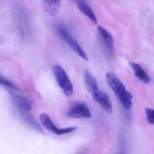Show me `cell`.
Here are the masks:
<instances>
[{
    "mask_svg": "<svg viewBox=\"0 0 154 154\" xmlns=\"http://www.w3.org/2000/svg\"><path fill=\"white\" fill-rule=\"evenodd\" d=\"M106 79L109 86L114 91L124 107L127 110L130 109L132 105L131 100L133 96L126 90L123 82L116 74L111 72L106 73Z\"/></svg>",
    "mask_w": 154,
    "mask_h": 154,
    "instance_id": "6da1fadb",
    "label": "cell"
},
{
    "mask_svg": "<svg viewBox=\"0 0 154 154\" xmlns=\"http://www.w3.org/2000/svg\"><path fill=\"white\" fill-rule=\"evenodd\" d=\"M55 29L57 33L67 43L69 46L80 57H81L83 59L86 61L88 60V57L87 56L86 52L82 49L76 40L73 38L69 31L65 26L58 24L56 26Z\"/></svg>",
    "mask_w": 154,
    "mask_h": 154,
    "instance_id": "7a4b0ae2",
    "label": "cell"
},
{
    "mask_svg": "<svg viewBox=\"0 0 154 154\" xmlns=\"http://www.w3.org/2000/svg\"><path fill=\"white\" fill-rule=\"evenodd\" d=\"M53 72L58 84L66 96L70 97L74 93V87L71 80L64 69L58 64L53 67Z\"/></svg>",
    "mask_w": 154,
    "mask_h": 154,
    "instance_id": "3957f363",
    "label": "cell"
},
{
    "mask_svg": "<svg viewBox=\"0 0 154 154\" xmlns=\"http://www.w3.org/2000/svg\"><path fill=\"white\" fill-rule=\"evenodd\" d=\"M39 119L42 124L45 128L57 135H63L69 134L75 131L78 128L77 127H71L64 128H58L55 125L48 115L45 113L40 115Z\"/></svg>",
    "mask_w": 154,
    "mask_h": 154,
    "instance_id": "277c9868",
    "label": "cell"
},
{
    "mask_svg": "<svg viewBox=\"0 0 154 154\" xmlns=\"http://www.w3.org/2000/svg\"><path fill=\"white\" fill-rule=\"evenodd\" d=\"M67 116L72 118H90L92 116L88 105L83 102L74 104L68 111Z\"/></svg>",
    "mask_w": 154,
    "mask_h": 154,
    "instance_id": "5b68a950",
    "label": "cell"
},
{
    "mask_svg": "<svg viewBox=\"0 0 154 154\" xmlns=\"http://www.w3.org/2000/svg\"><path fill=\"white\" fill-rule=\"evenodd\" d=\"M97 31L99 39L102 47L109 55L114 52V40L110 33L103 27L98 26Z\"/></svg>",
    "mask_w": 154,
    "mask_h": 154,
    "instance_id": "8992f818",
    "label": "cell"
},
{
    "mask_svg": "<svg viewBox=\"0 0 154 154\" xmlns=\"http://www.w3.org/2000/svg\"><path fill=\"white\" fill-rule=\"evenodd\" d=\"M12 101L13 102L20 114L29 113L31 109L32 102L29 99L19 94L10 92Z\"/></svg>",
    "mask_w": 154,
    "mask_h": 154,
    "instance_id": "52a82bcc",
    "label": "cell"
},
{
    "mask_svg": "<svg viewBox=\"0 0 154 154\" xmlns=\"http://www.w3.org/2000/svg\"><path fill=\"white\" fill-rule=\"evenodd\" d=\"M93 99L100 105L101 108L108 114H111L113 106L108 95L106 92L99 90L91 94Z\"/></svg>",
    "mask_w": 154,
    "mask_h": 154,
    "instance_id": "ba28073f",
    "label": "cell"
},
{
    "mask_svg": "<svg viewBox=\"0 0 154 154\" xmlns=\"http://www.w3.org/2000/svg\"><path fill=\"white\" fill-rule=\"evenodd\" d=\"M77 6L81 12L88 17L95 24L97 23V20L87 0H75Z\"/></svg>",
    "mask_w": 154,
    "mask_h": 154,
    "instance_id": "9c48e42d",
    "label": "cell"
},
{
    "mask_svg": "<svg viewBox=\"0 0 154 154\" xmlns=\"http://www.w3.org/2000/svg\"><path fill=\"white\" fill-rule=\"evenodd\" d=\"M45 11L51 16H54L58 12L61 5L60 0H42Z\"/></svg>",
    "mask_w": 154,
    "mask_h": 154,
    "instance_id": "30bf717a",
    "label": "cell"
},
{
    "mask_svg": "<svg viewBox=\"0 0 154 154\" xmlns=\"http://www.w3.org/2000/svg\"><path fill=\"white\" fill-rule=\"evenodd\" d=\"M84 83L86 88L91 94L98 91L97 83L95 77L87 70L84 71Z\"/></svg>",
    "mask_w": 154,
    "mask_h": 154,
    "instance_id": "8fae6325",
    "label": "cell"
},
{
    "mask_svg": "<svg viewBox=\"0 0 154 154\" xmlns=\"http://www.w3.org/2000/svg\"><path fill=\"white\" fill-rule=\"evenodd\" d=\"M129 64L134 70L135 75L137 77L146 84H148L150 82V79L149 76L140 65L132 61L129 62Z\"/></svg>",
    "mask_w": 154,
    "mask_h": 154,
    "instance_id": "7c38bea8",
    "label": "cell"
},
{
    "mask_svg": "<svg viewBox=\"0 0 154 154\" xmlns=\"http://www.w3.org/2000/svg\"><path fill=\"white\" fill-rule=\"evenodd\" d=\"M21 115L22 117L23 121L26 123L27 125L29 126L32 129L39 132L41 134H44V132H43L41 127L31 116L30 115L29 113H23Z\"/></svg>",
    "mask_w": 154,
    "mask_h": 154,
    "instance_id": "4fadbf2b",
    "label": "cell"
},
{
    "mask_svg": "<svg viewBox=\"0 0 154 154\" xmlns=\"http://www.w3.org/2000/svg\"><path fill=\"white\" fill-rule=\"evenodd\" d=\"M146 113L148 122L152 124H154V109L152 108H146Z\"/></svg>",
    "mask_w": 154,
    "mask_h": 154,
    "instance_id": "5bb4252c",
    "label": "cell"
},
{
    "mask_svg": "<svg viewBox=\"0 0 154 154\" xmlns=\"http://www.w3.org/2000/svg\"><path fill=\"white\" fill-rule=\"evenodd\" d=\"M0 84L9 87L14 89V90L18 89V88L16 86L14 85L11 82H10L9 80L3 77L1 75H0Z\"/></svg>",
    "mask_w": 154,
    "mask_h": 154,
    "instance_id": "9a60e30c",
    "label": "cell"
}]
</instances>
